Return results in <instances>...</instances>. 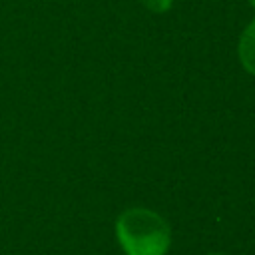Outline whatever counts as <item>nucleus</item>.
Instances as JSON below:
<instances>
[{
	"instance_id": "4",
	"label": "nucleus",
	"mask_w": 255,
	"mask_h": 255,
	"mask_svg": "<svg viewBox=\"0 0 255 255\" xmlns=\"http://www.w3.org/2000/svg\"><path fill=\"white\" fill-rule=\"evenodd\" d=\"M249 4H251V6H253V8H255V0H249Z\"/></svg>"
},
{
	"instance_id": "3",
	"label": "nucleus",
	"mask_w": 255,
	"mask_h": 255,
	"mask_svg": "<svg viewBox=\"0 0 255 255\" xmlns=\"http://www.w3.org/2000/svg\"><path fill=\"white\" fill-rule=\"evenodd\" d=\"M141 4L149 10V12H155V14H163L171 8L173 0H141Z\"/></svg>"
},
{
	"instance_id": "2",
	"label": "nucleus",
	"mask_w": 255,
	"mask_h": 255,
	"mask_svg": "<svg viewBox=\"0 0 255 255\" xmlns=\"http://www.w3.org/2000/svg\"><path fill=\"white\" fill-rule=\"evenodd\" d=\"M239 60L241 66L255 76V18L249 22V26L243 30L241 38H239Z\"/></svg>"
},
{
	"instance_id": "1",
	"label": "nucleus",
	"mask_w": 255,
	"mask_h": 255,
	"mask_svg": "<svg viewBox=\"0 0 255 255\" xmlns=\"http://www.w3.org/2000/svg\"><path fill=\"white\" fill-rule=\"evenodd\" d=\"M116 237L126 255H165L171 243L167 221L145 207H129L120 213Z\"/></svg>"
},
{
	"instance_id": "5",
	"label": "nucleus",
	"mask_w": 255,
	"mask_h": 255,
	"mask_svg": "<svg viewBox=\"0 0 255 255\" xmlns=\"http://www.w3.org/2000/svg\"><path fill=\"white\" fill-rule=\"evenodd\" d=\"M209 255H221V253H209Z\"/></svg>"
}]
</instances>
